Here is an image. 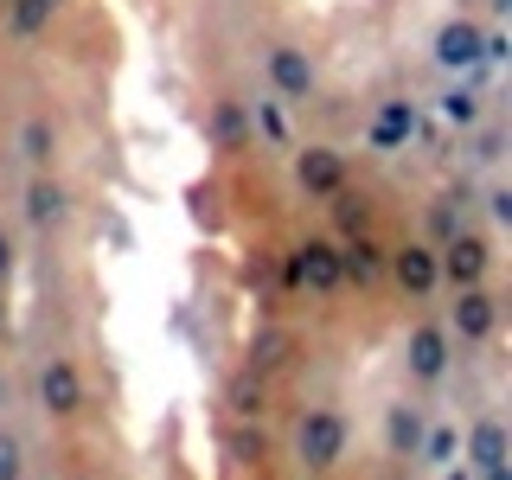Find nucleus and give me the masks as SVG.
Segmentation results:
<instances>
[{
  "label": "nucleus",
  "instance_id": "nucleus-1",
  "mask_svg": "<svg viewBox=\"0 0 512 480\" xmlns=\"http://www.w3.org/2000/svg\"><path fill=\"white\" fill-rule=\"evenodd\" d=\"M20 378H26V397H32V410H39V423H52V429L84 423L90 378H84V359H77L64 340H39V346H32Z\"/></svg>",
  "mask_w": 512,
  "mask_h": 480
},
{
  "label": "nucleus",
  "instance_id": "nucleus-2",
  "mask_svg": "<svg viewBox=\"0 0 512 480\" xmlns=\"http://www.w3.org/2000/svg\"><path fill=\"white\" fill-rule=\"evenodd\" d=\"M352 410L340 397H308L288 423V461H295L301 480H333L352 461Z\"/></svg>",
  "mask_w": 512,
  "mask_h": 480
},
{
  "label": "nucleus",
  "instance_id": "nucleus-3",
  "mask_svg": "<svg viewBox=\"0 0 512 480\" xmlns=\"http://www.w3.org/2000/svg\"><path fill=\"white\" fill-rule=\"evenodd\" d=\"M500 58H506V32L474 20V13H448V20L429 26V64H436L442 77H474Z\"/></svg>",
  "mask_w": 512,
  "mask_h": 480
},
{
  "label": "nucleus",
  "instance_id": "nucleus-4",
  "mask_svg": "<svg viewBox=\"0 0 512 480\" xmlns=\"http://www.w3.org/2000/svg\"><path fill=\"white\" fill-rule=\"evenodd\" d=\"M256 64H263V90L282 96L295 116L308 103H320V52L308 39H295V32H269V39H256Z\"/></svg>",
  "mask_w": 512,
  "mask_h": 480
},
{
  "label": "nucleus",
  "instance_id": "nucleus-5",
  "mask_svg": "<svg viewBox=\"0 0 512 480\" xmlns=\"http://www.w3.org/2000/svg\"><path fill=\"white\" fill-rule=\"evenodd\" d=\"M455 340H448V327H442V314H423V320H410V333H404V346H397V378H404V391L416 397H429V391H442L448 378H455Z\"/></svg>",
  "mask_w": 512,
  "mask_h": 480
},
{
  "label": "nucleus",
  "instance_id": "nucleus-6",
  "mask_svg": "<svg viewBox=\"0 0 512 480\" xmlns=\"http://www.w3.org/2000/svg\"><path fill=\"white\" fill-rule=\"evenodd\" d=\"M282 288L301 301H333L340 295V237L327 231H301L295 244L282 250Z\"/></svg>",
  "mask_w": 512,
  "mask_h": 480
},
{
  "label": "nucleus",
  "instance_id": "nucleus-7",
  "mask_svg": "<svg viewBox=\"0 0 512 480\" xmlns=\"http://www.w3.org/2000/svg\"><path fill=\"white\" fill-rule=\"evenodd\" d=\"M288 186H295V199H308V205H333L352 186L346 148L340 141H295V148H288Z\"/></svg>",
  "mask_w": 512,
  "mask_h": 480
},
{
  "label": "nucleus",
  "instance_id": "nucleus-8",
  "mask_svg": "<svg viewBox=\"0 0 512 480\" xmlns=\"http://www.w3.org/2000/svg\"><path fill=\"white\" fill-rule=\"evenodd\" d=\"M20 231H32V237H71V224H77V192H71V180L64 173H26V186H20Z\"/></svg>",
  "mask_w": 512,
  "mask_h": 480
},
{
  "label": "nucleus",
  "instance_id": "nucleus-9",
  "mask_svg": "<svg viewBox=\"0 0 512 480\" xmlns=\"http://www.w3.org/2000/svg\"><path fill=\"white\" fill-rule=\"evenodd\" d=\"M384 288H397L410 308L436 301L442 295V256H436V244H429V237H397V244H384Z\"/></svg>",
  "mask_w": 512,
  "mask_h": 480
},
{
  "label": "nucleus",
  "instance_id": "nucleus-10",
  "mask_svg": "<svg viewBox=\"0 0 512 480\" xmlns=\"http://www.w3.org/2000/svg\"><path fill=\"white\" fill-rule=\"evenodd\" d=\"M429 397H416V391H391L378 404V448H384V461H397V468H416V448H423L429 436Z\"/></svg>",
  "mask_w": 512,
  "mask_h": 480
},
{
  "label": "nucleus",
  "instance_id": "nucleus-11",
  "mask_svg": "<svg viewBox=\"0 0 512 480\" xmlns=\"http://www.w3.org/2000/svg\"><path fill=\"white\" fill-rule=\"evenodd\" d=\"M436 256H442V288H480L500 269V244H493V231H480L474 218L461 224L455 237H442Z\"/></svg>",
  "mask_w": 512,
  "mask_h": 480
},
{
  "label": "nucleus",
  "instance_id": "nucleus-12",
  "mask_svg": "<svg viewBox=\"0 0 512 480\" xmlns=\"http://www.w3.org/2000/svg\"><path fill=\"white\" fill-rule=\"evenodd\" d=\"M448 314H442V327H448V340H455V352H480V346H493V333H500V288L493 282H480V288H448Z\"/></svg>",
  "mask_w": 512,
  "mask_h": 480
},
{
  "label": "nucleus",
  "instance_id": "nucleus-13",
  "mask_svg": "<svg viewBox=\"0 0 512 480\" xmlns=\"http://www.w3.org/2000/svg\"><path fill=\"white\" fill-rule=\"evenodd\" d=\"M13 160L26 173H58L64 167V122L52 109H26L20 128H13Z\"/></svg>",
  "mask_w": 512,
  "mask_h": 480
},
{
  "label": "nucleus",
  "instance_id": "nucleus-14",
  "mask_svg": "<svg viewBox=\"0 0 512 480\" xmlns=\"http://www.w3.org/2000/svg\"><path fill=\"white\" fill-rule=\"evenodd\" d=\"M416 122H423V109H416V96H384V103L372 109V122H365V148L372 154H404L416 141Z\"/></svg>",
  "mask_w": 512,
  "mask_h": 480
},
{
  "label": "nucleus",
  "instance_id": "nucleus-15",
  "mask_svg": "<svg viewBox=\"0 0 512 480\" xmlns=\"http://www.w3.org/2000/svg\"><path fill=\"white\" fill-rule=\"evenodd\" d=\"M205 141H212V154H250L256 148V135H250V109H244V96L237 90H224V96H212V103H205Z\"/></svg>",
  "mask_w": 512,
  "mask_h": 480
},
{
  "label": "nucleus",
  "instance_id": "nucleus-16",
  "mask_svg": "<svg viewBox=\"0 0 512 480\" xmlns=\"http://www.w3.org/2000/svg\"><path fill=\"white\" fill-rule=\"evenodd\" d=\"M244 109H250V135H256V154H288L295 148V109L269 90H244Z\"/></svg>",
  "mask_w": 512,
  "mask_h": 480
},
{
  "label": "nucleus",
  "instance_id": "nucleus-17",
  "mask_svg": "<svg viewBox=\"0 0 512 480\" xmlns=\"http://www.w3.org/2000/svg\"><path fill=\"white\" fill-rule=\"evenodd\" d=\"M461 461L480 474V468H506L512 461V429L500 410H480L468 429H461Z\"/></svg>",
  "mask_w": 512,
  "mask_h": 480
},
{
  "label": "nucleus",
  "instance_id": "nucleus-18",
  "mask_svg": "<svg viewBox=\"0 0 512 480\" xmlns=\"http://www.w3.org/2000/svg\"><path fill=\"white\" fill-rule=\"evenodd\" d=\"M340 282L359 288V295H378V288H384V237L378 231L340 237Z\"/></svg>",
  "mask_w": 512,
  "mask_h": 480
},
{
  "label": "nucleus",
  "instance_id": "nucleus-19",
  "mask_svg": "<svg viewBox=\"0 0 512 480\" xmlns=\"http://www.w3.org/2000/svg\"><path fill=\"white\" fill-rule=\"evenodd\" d=\"M269 397H276V384H269L256 365H237L231 378H224V391H218V404L231 423H263L269 416Z\"/></svg>",
  "mask_w": 512,
  "mask_h": 480
},
{
  "label": "nucleus",
  "instance_id": "nucleus-20",
  "mask_svg": "<svg viewBox=\"0 0 512 480\" xmlns=\"http://www.w3.org/2000/svg\"><path fill=\"white\" fill-rule=\"evenodd\" d=\"M436 116H442L448 128H461V135H468V128H480V122L493 116V103L480 96L474 77H448V84L436 90Z\"/></svg>",
  "mask_w": 512,
  "mask_h": 480
},
{
  "label": "nucleus",
  "instance_id": "nucleus-21",
  "mask_svg": "<svg viewBox=\"0 0 512 480\" xmlns=\"http://www.w3.org/2000/svg\"><path fill=\"white\" fill-rule=\"evenodd\" d=\"M58 13H64V0H7V7H0V26H7L13 45H26V39H45Z\"/></svg>",
  "mask_w": 512,
  "mask_h": 480
},
{
  "label": "nucleus",
  "instance_id": "nucleus-22",
  "mask_svg": "<svg viewBox=\"0 0 512 480\" xmlns=\"http://www.w3.org/2000/svg\"><path fill=\"white\" fill-rule=\"evenodd\" d=\"M455 461H461V423L455 416H429V436H423V448H416V468L442 474V468H455Z\"/></svg>",
  "mask_w": 512,
  "mask_h": 480
},
{
  "label": "nucleus",
  "instance_id": "nucleus-23",
  "mask_svg": "<svg viewBox=\"0 0 512 480\" xmlns=\"http://www.w3.org/2000/svg\"><path fill=\"white\" fill-rule=\"evenodd\" d=\"M288 352H295V327H263L250 340V352H244V365H256L263 378H276L282 365H288Z\"/></svg>",
  "mask_w": 512,
  "mask_h": 480
},
{
  "label": "nucleus",
  "instance_id": "nucleus-24",
  "mask_svg": "<svg viewBox=\"0 0 512 480\" xmlns=\"http://www.w3.org/2000/svg\"><path fill=\"white\" fill-rule=\"evenodd\" d=\"M468 160L480 173H500V160H506V122L500 116H487L480 128H468Z\"/></svg>",
  "mask_w": 512,
  "mask_h": 480
},
{
  "label": "nucleus",
  "instance_id": "nucleus-25",
  "mask_svg": "<svg viewBox=\"0 0 512 480\" xmlns=\"http://www.w3.org/2000/svg\"><path fill=\"white\" fill-rule=\"evenodd\" d=\"M26 474H32V448L20 436V423L0 416V480H26Z\"/></svg>",
  "mask_w": 512,
  "mask_h": 480
},
{
  "label": "nucleus",
  "instance_id": "nucleus-26",
  "mask_svg": "<svg viewBox=\"0 0 512 480\" xmlns=\"http://www.w3.org/2000/svg\"><path fill=\"white\" fill-rule=\"evenodd\" d=\"M365 205H372V199H365V192H340V199H333V224H340V231H333V237H352V231H372V212H365Z\"/></svg>",
  "mask_w": 512,
  "mask_h": 480
},
{
  "label": "nucleus",
  "instance_id": "nucleus-27",
  "mask_svg": "<svg viewBox=\"0 0 512 480\" xmlns=\"http://www.w3.org/2000/svg\"><path fill=\"white\" fill-rule=\"evenodd\" d=\"M480 205H487V224H493V231H506V224H512V186L500 180V173H487V186H480Z\"/></svg>",
  "mask_w": 512,
  "mask_h": 480
},
{
  "label": "nucleus",
  "instance_id": "nucleus-28",
  "mask_svg": "<svg viewBox=\"0 0 512 480\" xmlns=\"http://www.w3.org/2000/svg\"><path fill=\"white\" fill-rule=\"evenodd\" d=\"M20 276V237H13V224H0V288Z\"/></svg>",
  "mask_w": 512,
  "mask_h": 480
},
{
  "label": "nucleus",
  "instance_id": "nucleus-29",
  "mask_svg": "<svg viewBox=\"0 0 512 480\" xmlns=\"http://www.w3.org/2000/svg\"><path fill=\"white\" fill-rule=\"evenodd\" d=\"M468 7H487V13H493V20H500V13L512 7V0H461V13H468Z\"/></svg>",
  "mask_w": 512,
  "mask_h": 480
},
{
  "label": "nucleus",
  "instance_id": "nucleus-30",
  "mask_svg": "<svg viewBox=\"0 0 512 480\" xmlns=\"http://www.w3.org/2000/svg\"><path fill=\"white\" fill-rule=\"evenodd\" d=\"M13 333V301H7V288H0V340Z\"/></svg>",
  "mask_w": 512,
  "mask_h": 480
},
{
  "label": "nucleus",
  "instance_id": "nucleus-31",
  "mask_svg": "<svg viewBox=\"0 0 512 480\" xmlns=\"http://www.w3.org/2000/svg\"><path fill=\"white\" fill-rule=\"evenodd\" d=\"M436 480H474V468H468V461H455V468H442Z\"/></svg>",
  "mask_w": 512,
  "mask_h": 480
},
{
  "label": "nucleus",
  "instance_id": "nucleus-32",
  "mask_svg": "<svg viewBox=\"0 0 512 480\" xmlns=\"http://www.w3.org/2000/svg\"><path fill=\"white\" fill-rule=\"evenodd\" d=\"M474 480H512V461H506V468H480Z\"/></svg>",
  "mask_w": 512,
  "mask_h": 480
},
{
  "label": "nucleus",
  "instance_id": "nucleus-33",
  "mask_svg": "<svg viewBox=\"0 0 512 480\" xmlns=\"http://www.w3.org/2000/svg\"><path fill=\"white\" fill-rule=\"evenodd\" d=\"M7 404H13V384H7V378H0V416H7Z\"/></svg>",
  "mask_w": 512,
  "mask_h": 480
},
{
  "label": "nucleus",
  "instance_id": "nucleus-34",
  "mask_svg": "<svg viewBox=\"0 0 512 480\" xmlns=\"http://www.w3.org/2000/svg\"><path fill=\"white\" fill-rule=\"evenodd\" d=\"M359 480H404V474H397V468H378V474H359Z\"/></svg>",
  "mask_w": 512,
  "mask_h": 480
},
{
  "label": "nucleus",
  "instance_id": "nucleus-35",
  "mask_svg": "<svg viewBox=\"0 0 512 480\" xmlns=\"http://www.w3.org/2000/svg\"><path fill=\"white\" fill-rule=\"evenodd\" d=\"M71 480H103V474H71Z\"/></svg>",
  "mask_w": 512,
  "mask_h": 480
},
{
  "label": "nucleus",
  "instance_id": "nucleus-36",
  "mask_svg": "<svg viewBox=\"0 0 512 480\" xmlns=\"http://www.w3.org/2000/svg\"><path fill=\"white\" fill-rule=\"evenodd\" d=\"M0 7H7V0H0Z\"/></svg>",
  "mask_w": 512,
  "mask_h": 480
}]
</instances>
